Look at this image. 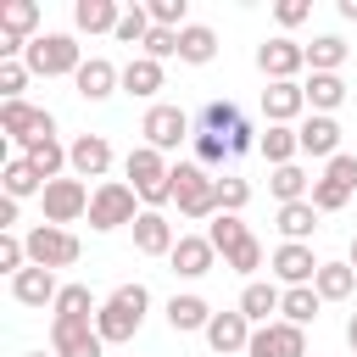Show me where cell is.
Here are the masks:
<instances>
[{"label": "cell", "mask_w": 357, "mask_h": 357, "mask_svg": "<svg viewBox=\"0 0 357 357\" xmlns=\"http://www.w3.org/2000/svg\"><path fill=\"white\" fill-rule=\"evenodd\" d=\"M312 223H318V206H312V201H290V206H279V234H284V240H307Z\"/></svg>", "instance_id": "f35d334b"}, {"label": "cell", "mask_w": 357, "mask_h": 357, "mask_svg": "<svg viewBox=\"0 0 357 357\" xmlns=\"http://www.w3.org/2000/svg\"><path fill=\"white\" fill-rule=\"evenodd\" d=\"M128 229H134V251H145V257H173V245H178V234L162 212H139Z\"/></svg>", "instance_id": "2e32d148"}, {"label": "cell", "mask_w": 357, "mask_h": 357, "mask_svg": "<svg viewBox=\"0 0 357 357\" xmlns=\"http://www.w3.org/2000/svg\"><path fill=\"white\" fill-rule=\"evenodd\" d=\"M145 307H151V290H145V284H117V290L100 301V312H95L100 340H134L139 324H145Z\"/></svg>", "instance_id": "7a4b0ae2"}, {"label": "cell", "mask_w": 357, "mask_h": 357, "mask_svg": "<svg viewBox=\"0 0 357 357\" xmlns=\"http://www.w3.org/2000/svg\"><path fill=\"white\" fill-rule=\"evenodd\" d=\"M206 240H212V251H223V257H229L234 245H245V240H251V229L240 223V212H218V218L206 223Z\"/></svg>", "instance_id": "e575fe53"}, {"label": "cell", "mask_w": 357, "mask_h": 357, "mask_svg": "<svg viewBox=\"0 0 357 357\" xmlns=\"http://www.w3.org/2000/svg\"><path fill=\"white\" fill-rule=\"evenodd\" d=\"M123 173H128V190H134L139 201H151V212H156L162 201H173V167H167V156H162V151H151V145L128 151Z\"/></svg>", "instance_id": "3957f363"}, {"label": "cell", "mask_w": 357, "mask_h": 357, "mask_svg": "<svg viewBox=\"0 0 357 357\" xmlns=\"http://www.w3.org/2000/svg\"><path fill=\"white\" fill-rule=\"evenodd\" d=\"M173 201L184 218H218V178L201 162H178L173 167Z\"/></svg>", "instance_id": "277c9868"}, {"label": "cell", "mask_w": 357, "mask_h": 357, "mask_svg": "<svg viewBox=\"0 0 357 357\" xmlns=\"http://www.w3.org/2000/svg\"><path fill=\"white\" fill-rule=\"evenodd\" d=\"M22 84H28V67L22 61H0V95L6 100H22Z\"/></svg>", "instance_id": "7dc6e473"}, {"label": "cell", "mask_w": 357, "mask_h": 357, "mask_svg": "<svg viewBox=\"0 0 357 357\" xmlns=\"http://www.w3.org/2000/svg\"><path fill=\"white\" fill-rule=\"evenodd\" d=\"M346 346H351V357H357V312L346 318Z\"/></svg>", "instance_id": "f907efd6"}, {"label": "cell", "mask_w": 357, "mask_h": 357, "mask_svg": "<svg viewBox=\"0 0 357 357\" xmlns=\"http://www.w3.org/2000/svg\"><path fill=\"white\" fill-rule=\"evenodd\" d=\"M312 184L318 178H307V167H273V178H268V190L279 195V206H290V201H312Z\"/></svg>", "instance_id": "1f68e13d"}, {"label": "cell", "mask_w": 357, "mask_h": 357, "mask_svg": "<svg viewBox=\"0 0 357 357\" xmlns=\"http://www.w3.org/2000/svg\"><path fill=\"white\" fill-rule=\"evenodd\" d=\"M0 184H6V195H11V201L33 195V190L45 195V178H39V167H33L28 156H11V162H6V173H0Z\"/></svg>", "instance_id": "836d02e7"}, {"label": "cell", "mask_w": 357, "mask_h": 357, "mask_svg": "<svg viewBox=\"0 0 357 357\" xmlns=\"http://www.w3.org/2000/svg\"><path fill=\"white\" fill-rule=\"evenodd\" d=\"M50 312H56L50 324H89V312H100V301L89 296V284H61V296H56Z\"/></svg>", "instance_id": "d4e9b609"}, {"label": "cell", "mask_w": 357, "mask_h": 357, "mask_svg": "<svg viewBox=\"0 0 357 357\" xmlns=\"http://www.w3.org/2000/svg\"><path fill=\"white\" fill-rule=\"evenodd\" d=\"M212 56H218V33H212L206 22H190V28H178V61L201 67V61H212Z\"/></svg>", "instance_id": "f546056e"}, {"label": "cell", "mask_w": 357, "mask_h": 357, "mask_svg": "<svg viewBox=\"0 0 357 357\" xmlns=\"http://www.w3.org/2000/svg\"><path fill=\"white\" fill-rule=\"evenodd\" d=\"M145 56H151V61H167V56H178V28H151V39H145Z\"/></svg>", "instance_id": "f6af8a7d"}, {"label": "cell", "mask_w": 357, "mask_h": 357, "mask_svg": "<svg viewBox=\"0 0 357 357\" xmlns=\"http://www.w3.org/2000/svg\"><path fill=\"white\" fill-rule=\"evenodd\" d=\"M318 301H324V296H318L312 284H290V290H284V307H279V312H284V324H301V329H307V324L318 318Z\"/></svg>", "instance_id": "8d00e7d4"}, {"label": "cell", "mask_w": 357, "mask_h": 357, "mask_svg": "<svg viewBox=\"0 0 357 357\" xmlns=\"http://www.w3.org/2000/svg\"><path fill=\"white\" fill-rule=\"evenodd\" d=\"M134 201H139V195H134L123 178L95 184V195H89V229H123V223H134V218H139Z\"/></svg>", "instance_id": "8992f818"}, {"label": "cell", "mask_w": 357, "mask_h": 357, "mask_svg": "<svg viewBox=\"0 0 357 357\" xmlns=\"http://www.w3.org/2000/svg\"><path fill=\"white\" fill-rule=\"evenodd\" d=\"M301 95H307V106H312V112H324V117H329V112L346 100V78H340V73H312V78L301 84Z\"/></svg>", "instance_id": "484cf974"}, {"label": "cell", "mask_w": 357, "mask_h": 357, "mask_svg": "<svg viewBox=\"0 0 357 357\" xmlns=\"http://www.w3.org/2000/svg\"><path fill=\"white\" fill-rule=\"evenodd\" d=\"M307 11H312L307 0H279V6H273V17H279V28H296V22H307Z\"/></svg>", "instance_id": "c3c4849f"}, {"label": "cell", "mask_w": 357, "mask_h": 357, "mask_svg": "<svg viewBox=\"0 0 357 357\" xmlns=\"http://www.w3.org/2000/svg\"><path fill=\"white\" fill-rule=\"evenodd\" d=\"M206 346H212L218 357L245 351V346H251V318H245V312H212V324H206Z\"/></svg>", "instance_id": "ac0fdd59"}, {"label": "cell", "mask_w": 357, "mask_h": 357, "mask_svg": "<svg viewBox=\"0 0 357 357\" xmlns=\"http://www.w3.org/2000/svg\"><path fill=\"white\" fill-rule=\"evenodd\" d=\"M245 151H257V128L240 117V106L234 100H206L195 112V156H201V167H218V162L245 156Z\"/></svg>", "instance_id": "6da1fadb"}, {"label": "cell", "mask_w": 357, "mask_h": 357, "mask_svg": "<svg viewBox=\"0 0 357 357\" xmlns=\"http://www.w3.org/2000/svg\"><path fill=\"white\" fill-rule=\"evenodd\" d=\"M151 28H156V22H151V6H134V11H123L117 39H123V45H145V39H151Z\"/></svg>", "instance_id": "60d3db41"}, {"label": "cell", "mask_w": 357, "mask_h": 357, "mask_svg": "<svg viewBox=\"0 0 357 357\" xmlns=\"http://www.w3.org/2000/svg\"><path fill=\"white\" fill-rule=\"evenodd\" d=\"M28 162H33V167H39V178L50 184V178L61 173V162H67V151L56 145V134H45V139H33V145H28Z\"/></svg>", "instance_id": "ab89813d"}, {"label": "cell", "mask_w": 357, "mask_h": 357, "mask_svg": "<svg viewBox=\"0 0 357 357\" xmlns=\"http://www.w3.org/2000/svg\"><path fill=\"white\" fill-rule=\"evenodd\" d=\"M351 195H357V156L340 151V156L324 167V178L312 184V206H318V212H340Z\"/></svg>", "instance_id": "9c48e42d"}, {"label": "cell", "mask_w": 357, "mask_h": 357, "mask_svg": "<svg viewBox=\"0 0 357 357\" xmlns=\"http://www.w3.org/2000/svg\"><path fill=\"white\" fill-rule=\"evenodd\" d=\"M100 329L95 324H50V351L56 357H100Z\"/></svg>", "instance_id": "d6986e66"}, {"label": "cell", "mask_w": 357, "mask_h": 357, "mask_svg": "<svg viewBox=\"0 0 357 357\" xmlns=\"http://www.w3.org/2000/svg\"><path fill=\"white\" fill-rule=\"evenodd\" d=\"M346 262H351V268H357V234H351V251H346Z\"/></svg>", "instance_id": "f5cc1de1"}, {"label": "cell", "mask_w": 357, "mask_h": 357, "mask_svg": "<svg viewBox=\"0 0 357 357\" xmlns=\"http://www.w3.org/2000/svg\"><path fill=\"white\" fill-rule=\"evenodd\" d=\"M340 61H346V39H340V33H318V39L307 45V67H312V73H335Z\"/></svg>", "instance_id": "74e56055"}, {"label": "cell", "mask_w": 357, "mask_h": 357, "mask_svg": "<svg viewBox=\"0 0 357 357\" xmlns=\"http://www.w3.org/2000/svg\"><path fill=\"white\" fill-rule=\"evenodd\" d=\"M312 290H318L324 301H346V296L357 290V268H351V262H324L318 279H312Z\"/></svg>", "instance_id": "d6a6232c"}, {"label": "cell", "mask_w": 357, "mask_h": 357, "mask_svg": "<svg viewBox=\"0 0 357 357\" xmlns=\"http://www.w3.org/2000/svg\"><path fill=\"white\" fill-rule=\"evenodd\" d=\"M78 67H84V56H78L73 33H39L28 45V73H39V78H61V73H78Z\"/></svg>", "instance_id": "5b68a950"}, {"label": "cell", "mask_w": 357, "mask_h": 357, "mask_svg": "<svg viewBox=\"0 0 357 357\" xmlns=\"http://www.w3.org/2000/svg\"><path fill=\"white\" fill-rule=\"evenodd\" d=\"M89 195L95 190H84V178H50L45 184V223H73V218H84L89 212Z\"/></svg>", "instance_id": "4fadbf2b"}, {"label": "cell", "mask_w": 357, "mask_h": 357, "mask_svg": "<svg viewBox=\"0 0 357 357\" xmlns=\"http://www.w3.org/2000/svg\"><path fill=\"white\" fill-rule=\"evenodd\" d=\"M178 273H190V279H201V273H212V262H218V251H212V240L206 234H178V245H173V257H167Z\"/></svg>", "instance_id": "7402d4cb"}, {"label": "cell", "mask_w": 357, "mask_h": 357, "mask_svg": "<svg viewBox=\"0 0 357 357\" xmlns=\"http://www.w3.org/2000/svg\"><path fill=\"white\" fill-rule=\"evenodd\" d=\"M301 112H307L301 84H268V89H262V117H268V123H284V128H290Z\"/></svg>", "instance_id": "44dd1931"}, {"label": "cell", "mask_w": 357, "mask_h": 357, "mask_svg": "<svg viewBox=\"0 0 357 357\" xmlns=\"http://www.w3.org/2000/svg\"><path fill=\"white\" fill-rule=\"evenodd\" d=\"M162 84H167V78H162V61H151V56H134V61L123 67V89L139 95V100H151Z\"/></svg>", "instance_id": "4dcf8cb0"}, {"label": "cell", "mask_w": 357, "mask_h": 357, "mask_svg": "<svg viewBox=\"0 0 357 357\" xmlns=\"http://www.w3.org/2000/svg\"><path fill=\"white\" fill-rule=\"evenodd\" d=\"M0 134H11V139H22V145H33V139L56 134V117H50V112H39V106H28V100H0Z\"/></svg>", "instance_id": "7c38bea8"}, {"label": "cell", "mask_w": 357, "mask_h": 357, "mask_svg": "<svg viewBox=\"0 0 357 357\" xmlns=\"http://www.w3.org/2000/svg\"><path fill=\"white\" fill-rule=\"evenodd\" d=\"M28 268V240H17V234H0V273H22Z\"/></svg>", "instance_id": "7bdbcfd3"}, {"label": "cell", "mask_w": 357, "mask_h": 357, "mask_svg": "<svg viewBox=\"0 0 357 357\" xmlns=\"http://www.w3.org/2000/svg\"><path fill=\"white\" fill-rule=\"evenodd\" d=\"M223 268H234V273H257V268H262V240L251 234L245 245H234V251L223 257Z\"/></svg>", "instance_id": "ee69618b"}, {"label": "cell", "mask_w": 357, "mask_h": 357, "mask_svg": "<svg viewBox=\"0 0 357 357\" xmlns=\"http://www.w3.org/2000/svg\"><path fill=\"white\" fill-rule=\"evenodd\" d=\"M0 234H17V201L0 195Z\"/></svg>", "instance_id": "681fc988"}, {"label": "cell", "mask_w": 357, "mask_h": 357, "mask_svg": "<svg viewBox=\"0 0 357 357\" xmlns=\"http://www.w3.org/2000/svg\"><path fill=\"white\" fill-rule=\"evenodd\" d=\"M28 262H39V268H73L78 262V234L73 229H61V223H39L33 234H28Z\"/></svg>", "instance_id": "ba28073f"}, {"label": "cell", "mask_w": 357, "mask_h": 357, "mask_svg": "<svg viewBox=\"0 0 357 357\" xmlns=\"http://www.w3.org/2000/svg\"><path fill=\"white\" fill-rule=\"evenodd\" d=\"M67 167H73V178H106V167H112L106 134H78L67 145Z\"/></svg>", "instance_id": "5bb4252c"}, {"label": "cell", "mask_w": 357, "mask_h": 357, "mask_svg": "<svg viewBox=\"0 0 357 357\" xmlns=\"http://www.w3.org/2000/svg\"><path fill=\"white\" fill-rule=\"evenodd\" d=\"M151 22L156 28H190L184 22V0H151Z\"/></svg>", "instance_id": "bcb514c9"}, {"label": "cell", "mask_w": 357, "mask_h": 357, "mask_svg": "<svg viewBox=\"0 0 357 357\" xmlns=\"http://www.w3.org/2000/svg\"><path fill=\"white\" fill-rule=\"evenodd\" d=\"M73 22H78L84 33H117L123 11H117L112 0H78V6H73Z\"/></svg>", "instance_id": "f1b7e54d"}, {"label": "cell", "mask_w": 357, "mask_h": 357, "mask_svg": "<svg viewBox=\"0 0 357 357\" xmlns=\"http://www.w3.org/2000/svg\"><path fill=\"white\" fill-rule=\"evenodd\" d=\"M139 134H145L151 151H178V145L195 134V117H190L184 106H151L145 123H139Z\"/></svg>", "instance_id": "52a82bcc"}, {"label": "cell", "mask_w": 357, "mask_h": 357, "mask_svg": "<svg viewBox=\"0 0 357 357\" xmlns=\"http://www.w3.org/2000/svg\"><path fill=\"white\" fill-rule=\"evenodd\" d=\"M257 67H262V78L268 84H296V73L307 67V45H296V39H268V45H257Z\"/></svg>", "instance_id": "30bf717a"}, {"label": "cell", "mask_w": 357, "mask_h": 357, "mask_svg": "<svg viewBox=\"0 0 357 357\" xmlns=\"http://www.w3.org/2000/svg\"><path fill=\"white\" fill-rule=\"evenodd\" d=\"M318 268H324V262L312 257V245H307V240H284V245L273 251V273H279L284 284H312V279H318Z\"/></svg>", "instance_id": "9a60e30c"}, {"label": "cell", "mask_w": 357, "mask_h": 357, "mask_svg": "<svg viewBox=\"0 0 357 357\" xmlns=\"http://www.w3.org/2000/svg\"><path fill=\"white\" fill-rule=\"evenodd\" d=\"M206 324H212V307L201 296H173L167 301V329L173 335H190V329H206Z\"/></svg>", "instance_id": "83f0119b"}, {"label": "cell", "mask_w": 357, "mask_h": 357, "mask_svg": "<svg viewBox=\"0 0 357 357\" xmlns=\"http://www.w3.org/2000/svg\"><path fill=\"white\" fill-rule=\"evenodd\" d=\"M284 307V290L279 284H268V279H245V290H240V312L251 318V324H273L268 312H279Z\"/></svg>", "instance_id": "cb8c5ba5"}, {"label": "cell", "mask_w": 357, "mask_h": 357, "mask_svg": "<svg viewBox=\"0 0 357 357\" xmlns=\"http://www.w3.org/2000/svg\"><path fill=\"white\" fill-rule=\"evenodd\" d=\"M257 151H262L273 167H290V162H296V151H301V139H296V128H284V123H268V128L257 134Z\"/></svg>", "instance_id": "4316f807"}, {"label": "cell", "mask_w": 357, "mask_h": 357, "mask_svg": "<svg viewBox=\"0 0 357 357\" xmlns=\"http://www.w3.org/2000/svg\"><path fill=\"white\" fill-rule=\"evenodd\" d=\"M340 17H351V22H357V0H340Z\"/></svg>", "instance_id": "816d5d0a"}, {"label": "cell", "mask_w": 357, "mask_h": 357, "mask_svg": "<svg viewBox=\"0 0 357 357\" xmlns=\"http://www.w3.org/2000/svg\"><path fill=\"white\" fill-rule=\"evenodd\" d=\"M245 201H251V184H245L240 173H223V178H218V212H240Z\"/></svg>", "instance_id": "b9f144b4"}, {"label": "cell", "mask_w": 357, "mask_h": 357, "mask_svg": "<svg viewBox=\"0 0 357 357\" xmlns=\"http://www.w3.org/2000/svg\"><path fill=\"white\" fill-rule=\"evenodd\" d=\"M28 357H45V351H28ZM50 357H56V351H50Z\"/></svg>", "instance_id": "db71d44e"}, {"label": "cell", "mask_w": 357, "mask_h": 357, "mask_svg": "<svg viewBox=\"0 0 357 357\" xmlns=\"http://www.w3.org/2000/svg\"><path fill=\"white\" fill-rule=\"evenodd\" d=\"M39 22V6L33 0H6L0 6V33H11V39H22V45H33L28 39V28Z\"/></svg>", "instance_id": "d590c367"}, {"label": "cell", "mask_w": 357, "mask_h": 357, "mask_svg": "<svg viewBox=\"0 0 357 357\" xmlns=\"http://www.w3.org/2000/svg\"><path fill=\"white\" fill-rule=\"evenodd\" d=\"M11 296L22 301V307H56V296H61V284H56V273L50 268H39V262H28L17 279H11Z\"/></svg>", "instance_id": "e0dca14e"}, {"label": "cell", "mask_w": 357, "mask_h": 357, "mask_svg": "<svg viewBox=\"0 0 357 357\" xmlns=\"http://www.w3.org/2000/svg\"><path fill=\"white\" fill-rule=\"evenodd\" d=\"M73 78H78V95H84V100H106V95L123 84V73H117L106 56H89V61H84Z\"/></svg>", "instance_id": "603a6c76"}, {"label": "cell", "mask_w": 357, "mask_h": 357, "mask_svg": "<svg viewBox=\"0 0 357 357\" xmlns=\"http://www.w3.org/2000/svg\"><path fill=\"white\" fill-rule=\"evenodd\" d=\"M296 139H301V151H307V156H329V162L340 156V123H335V117H324V112L301 117Z\"/></svg>", "instance_id": "ffe728a7"}, {"label": "cell", "mask_w": 357, "mask_h": 357, "mask_svg": "<svg viewBox=\"0 0 357 357\" xmlns=\"http://www.w3.org/2000/svg\"><path fill=\"white\" fill-rule=\"evenodd\" d=\"M245 351L251 357H307V335H301V324L273 318V324H257L251 329V346Z\"/></svg>", "instance_id": "8fae6325"}]
</instances>
